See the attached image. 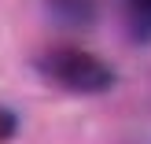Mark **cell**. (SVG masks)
<instances>
[{
    "instance_id": "6da1fadb",
    "label": "cell",
    "mask_w": 151,
    "mask_h": 144,
    "mask_svg": "<svg viewBox=\"0 0 151 144\" xmlns=\"http://www.w3.org/2000/svg\"><path fill=\"white\" fill-rule=\"evenodd\" d=\"M37 74L48 85L63 89L74 96H96L114 85V70L100 56L78 48V44H55V48L37 56Z\"/></svg>"
},
{
    "instance_id": "3957f363",
    "label": "cell",
    "mask_w": 151,
    "mask_h": 144,
    "mask_svg": "<svg viewBox=\"0 0 151 144\" xmlns=\"http://www.w3.org/2000/svg\"><path fill=\"white\" fill-rule=\"evenodd\" d=\"M122 19L137 44H151V0H122Z\"/></svg>"
},
{
    "instance_id": "7a4b0ae2",
    "label": "cell",
    "mask_w": 151,
    "mask_h": 144,
    "mask_svg": "<svg viewBox=\"0 0 151 144\" xmlns=\"http://www.w3.org/2000/svg\"><path fill=\"white\" fill-rule=\"evenodd\" d=\"M44 7L59 26H92L100 11L96 0H44Z\"/></svg>"
}]
</instances>
